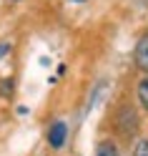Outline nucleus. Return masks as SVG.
Listing matches in <instances>:
<instances>
[{
    "label": "nucleus",
    "mask_w": 148,
    "mask_h": 156,
    "mask_svg": "<svg viewBox=\"0 0 148 156\" xmlns=\"http://www.w3.org/2000/svg\"><path fill=\"white\" fill-rule=\"evenodd\" d=\"M65 136H68V129L63 121H58L50 126V131H48V144L53 146V149H60V146L65 144Z\"/></svg>",
    "instance_id": "1"
},
{
    "label": "nucleus",
    "mask_w": 148,
    "mask_h": 156,
    "mask_svg": "<svg viewBox=\"0 0 148 156\" xmlns=\"http://www.w3.org/2000/svg\"><path fill=\"white\" fill-rule=\"evenodd\" d=\"M136 63L143 68V71H148V35H143L141 41H138L136 45Z\"/></svg>",
    "instance_id": "2"
},
{
    "label": "nucleus",
    "mask_w": 148,
    "mask_h": 156,
    "mask_svg": "<svg viewBox=\"0 0 148 156\" xmlns=\"http://www.w3.org/2000/svg\"><path fill=\"white\" fill-rule=\"evenodd\" d=\"M95 156H118V146L111 141H103V144H98Z\"/></svg>",
    "instance_id": "3"
},
{
    "label": "nucleus",
    "mask_w": 148,
    "mask_h": 156,
    "mask_svg": "<svg viewBox=\"0 0 148 156\" xmlns=\"http://www.w3.org/2000/svg\"><path fill=\"white\" fill-rule=\"evenodd\" d=\"M138 101H141L143 108H148V76L138 83Z\"/></svg>",
    "instance_id": "4"
},
{
    "label": "nucleus",
    "mask_w": 148,
    "mask_h": 156,
    "mask_svg": "<svg viewBox=\"0 0 148 156\" xmlns=\"http://www.w3.org/2000/svg\"><path fill=\"white\" fill-rule=\"evenodd\" d=\"M133 156H148V141H141L136 146V151H133Z\"/></svg>",
    "instance_id": "5"
},
{
    "label": "nucleus",
    "mask_w": 148,
    "mask_h": 156,
    "mask_svg": "<svg viewBox=\"0 0 148 156\" xmlns=\"http://www.w3.org/2000/svg\"><path fill=\"white\" fill-rule=\"evenodd\" d=\"M8 51H10V45H5V43H3V45H0V58H3Z\"/></svg>",
    "instance_id": "6"
},
{
    "label": "nucleus",
    "mask_w": 148,
    "mask_h": 156,
    "mask_svg": "<svg viewBox=\"0 0 148 156\" xmlns=\"http://www.w3.org/2000/svg\"><path fill=\"white\" fill-rule=\"evenodd\" d=\"M75 3H83V0H75Z\"/></svg>",
    "instance_id": "7"
}]
</instances>
